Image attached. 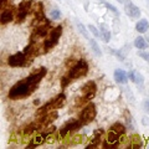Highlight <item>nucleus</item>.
Returning a JSON list of instances; mask_svg holds the SVG:
<instances>
[{"instance_id": "obj_1", "label": "nucleus", "mask_w": 149, "mask_h": 149, "mask_svg": "<svg viewBox=\"0 0 149 149\" xmlns=\"http://www.w3.org/2000/svg\"><path fill=\"white\" fill-rule=\"evenodd\" d=\"M46 74H47V68L46 67L37 68L30 76H27L24 80H20L19 82H16L10 88V91L8 93V97L10 100H20V98L29 97L36 91L37 85L41 82V80H42Z\"/></svg>"}, {"instance_id": "obj_2", "label": "nucleus", "mask_w": 149, "mask_h": 149, "mask_svg": "<svg viewBox=\"0 0 149 149\" xmlns=\"http://www.w3.org/2000/svg\"><path fill=\"white\" fill-rule=\"evenodd\" d=\"M65 101H66V96H65V93H60V95L54 97L52 100H50L47 103L41 106L40 108L36 111V117H41V116L49 113V112L60 109L65 104Z\"/></svg>"}, {"instance_id": "obj_3", "label": "nucleus", "mask_w": 149, "mask_h": 149, "mask_svg": "<svg viewBox=\"0 0 149 149\" xmlns=\"http://www.w3.org/2000/svg\"><path fill=\"white\" fill-rule=\"evenodd\" d=\"M88 70H90V66L86 60L80 58L77 60L76 63L68 70V72L66 76L70 78V80H77V78H81V77H85L86 74L88 73Z\"/></svg>"}, {"instance_id": "obj_4", "label": "nucleus", "mask_w": 149, "mask_h": 149, "mask_svg": "<svg viewBox=\"0 0 149 149\" xmlns=\"http://www.w3.org/2000/svg\"><path fill=\"white\" fill-rule=\"evenodd\" d=\"M82 96L80 98H77L76 101V106H82L83 103H88L91 102V100L96 96L97 93V85L95 81H87L85 85L81 88Z\"/></svg>"}, {"instance_id": "obj_5", "label": "nucleus", "mask_w": 149, "mask_h": 149, "mask_svg": "<svg viewBox=\"0 0 149 149\" xmlns=\"http://www.w3.org/2000/svg\"><path fill=\"white\" fill-rule=\"evenodd\" d=\"M61 35H62V26L61 25L54 27V29L49 32L46 40L44 41V50H45V52H47V51H50L51 49L55 47V46L57 45Z\"/></svg>"}, {"instance_id": "obj_6", "label": "nucleus", "mask_w": 149, "mask_h": 149, "mask_svg": "<svg viewBox=\"0 0 149 149\" xmlns=\"http://www.w3.org/2000/svg\"><path fill=\"white\" fill-rule=\"evenodd\" d=\"M97 116V109H96V104L93 102H88L86 103V106L83 107V109L80 113V120L83 124H90L91 122H93Z\"/></svg>"}, {"instance_id": "obj_7", "label": "nucleus", "mask_w": 149, "mask_h": 149, "mask_svg": "<svg viewBox=\"0 0 149 149\" xmlns=\"http://www.w3.org/2000/svg\"><path fill=\"white\" fill-rule=\"evenodd\" d=\"M83 125L85 124L81 122L80 118L78 119H70L68 122H66L61 128H60V137L65 138L67 134L73 133V132H76V130H80Z\"/></svg>"}, {"instance_id": "obj_8", "label": "nucleus", "mask_w": 149, "mask_h": 149, "mask_svg": "<svg viewBox=\"0 0 149 149\" xmlns=\"http://www.w3.org/2000/svg\"><path fill=\"white\" fill-rule=\"evenodd\" d=\"M31 5L32 1L31 0H26V1H22L17 8V22H22L25 21V19L27 17V15L31 13Z\"/></svg>"}, {"instance_id": "obj_9", "label": "nucleus", "mask_w": 149, "mask_h": 149, "mask_svg": "<svg viewBox=\"0 0 149 149\" xmlns=\"http://www.w3.org/2000/svg\"><path fill=\"white\" fill-rule=\"evenodd\" d=\"M29 62L26 55L24 52H16L11 55L10 57L8 58V63L10 65L11 67H20V66H25V65Z\"/></svg>"}, {"instance_id": "obj_10", "label": "nucleus", "mask_w": 149, "mask_h": 149, "mask_svg": "<svg viewBox=\"0 0 149 149\" xmlns=\"http://www.w3.org/2000/svg\"><path fill=\"white\" fill-rule=\"evenodd\" d=\"M50 27H51V22L45 19L44 21H41V22L37 24L34 32H32L31 37H45V36H47L49 32H50Z\"/></svg>"}, {"instance_id": "obj_11", "label": "nucleus", "mask_w": 149, "mask_h": 149, "mask_svg": "<svg viewBox=\"0 0 149 149\" xmlns=\"http://www.w3.org/2000/svg\"><path fill=\"white\" fill-rule=\"evenodd\" d=\"M103 134H104V130L103 129H97V130H95V133H93V136L91 137L90 143L86 146V148L90 149V148H97V147H100Z\"/></svg>"}, {"instance_id": "obj_12", "label": "nucleus", "mask_w": 149, "mask_h": 149, "mask_svg": "<svg viewBox=\"0 0 149 149\" xmlns=\"http://www.w3.org/2000/svg\"><path fill=\"white\" fill-rule=\"evenodd\" d=\"M124 11L129 17L137 19V17L141 16V10H139V8L134 5L130 0H127V1L124 3Z\"/></svg>"}, {"instance_id": "obj_13", "label": "nucleus", "mask_w": 149, "mask_h": 149, "mask_svg": "<svg viewBox=\"0 0 149 149\" xmlns=\"http://www.w3.org/2000/svg\"><path fill=\"white\" fill-rule=\"evenodd\" d=\"M125 130H127L125 125L122 124L120 122H116V123H113V124H112L111 127H109V132L117 134V136H119V137L124 136V134H125Z\"/></svg>"}, {"instance_id": "obj_14", "label": "nucleus", "mask_w": 149, "mask_h": 149, "mask_svg": "<svg viewBox=\"0 0 149 149\" xmlns=\"http://www.w3.org/2000/svg\"><path fill=\"white\" fill-rule=\"evenodd\" d=\"M13 19H14V14H13L11 9L10 8L3 9V13H1V15H0V22H1L3 25H5L8 22L13 21Z\"/></svg>"}, {"instance_id": "obj_15", "label": "nucleus", "mask_w": 149, "mask_h": 149, "mask_svg": "<svg viewBox=\"0 0 149 149\" xmlns=\"http://www.w3.org/2000/svg\"><path fill=\"white\" fill-rule=\"evenodd\" d=\"M114 80L116 82L122 83V85H125L128 82V73L123 71V70H116L114 71Z\"/></svg>"}, {"instance_id": "obj_16", "label": "nucleus", "mask_w": 149, "mask_h": 149, "mask_svg": "<svg viewBox=\"0 0 149 149\" xmlns=\"http://www.w3.org/2000/svg\"><path fill=\"white\" fill-rule=\"evenodd\" d=\"M128 77H129V80L130 81H133L136 85L138 86H142L143 83H144V78L141 73H139L138 71H136V70H132V71H129L128 73Z\"/></svg>"}, {"instance_id": "obj_17", "label": "nucleus", "mask_w": 149, "mask_h": 149, "mask_svg": "<svg viewBox=\"0 0 149 149\" xmlns=\"http://www.w3.org/2000/svg\"><path fill=\"white\" fill-rule=\"evenodd\" d=\"M100 34H101V37L102 40L104 41V42H108V41L111 40V32H109V29L107 27L106 24H101L100 25Z\"/></svg>"}, {"instance_id": "obj_18", "label": "nucleus", "mask_w": 149, "mask_h": 149, "mask_svg": "<svg viewBox=\"0 0 149 149\" xmlns=\"http://www.w3.org/2000/svg\"><path fill=\"white\" fill-rule=\"evenodd\" d=\"M148 29H149V22H148V20H146V19H142V20H139L137 22V25H136V30L138 32H141V34L147 32Z\"/></svg>"}, {"instance_id": "obj_19", "label": "nucleus", "mask_w": 149, "mask_h": 149, "mask_svg": "<svg viewBox=\"0 0 149 149\" xmlns=\"http://www.w3.org/2000/svg\"><path fill=\"white\" fill-rule=\"evenodd\" d=\"M134 46H136L137 49H139V50H144V49H147L149 46V42L146 39H144V37L138 36L137 39L134 40Z\"/></svg>"}, {"instance_id": "obj_20", "label": "nucleus", "mask_w": 149, "mask_h": 149, "mask_svg": "<svg viewBox=\"0 0 149 149\" xmlns=\"http://www.w3.org/2000/svg\"><path fill=\"white\" fill-rule=\"evenodd\" d=\"M130 142H133L132 144H130V148H141L142 147V141H141V137L137 136V134H133L132 137L129 138Z\"/></svg>"}, {"instance_id": "obj_21", "label": "nucleus", "mask_w": 149, "mask_h": 149, "mask_svg": "<svg viewBox=\"0 0 149 149\" xmlns=\"http://www.w3.org/2000/svg\"><path fill=\"white\" fill-rule=\"evenodd\" d=\"M88 42H90V46L92 47L93 52H95L97 56H102V51H101L100 46H98V44H97V41H96V40L90 39V40H88Z\"/></svg>"}, {"instance_id": "obj_22", "label": "nucleus", "mask_w": 149, "mask_h": 149, "mask_svg": "<svg viewBox=\"0 0 149 149\" xmlns=\"http://www.w3.org/2000/svg\"><path fill=\"white\" fill-rule=\"evenodd\" d=\"M77 29H78V31L81 32V35L85 37V39H87V40H90V36H88V32H87V30H86V27L83 26V24H81V22H77Z\"/></svg>"}, {"instance_id": "obj_23", "label": "nucleus", "mask_w": 149, "mask_h": 149, "mask_svg": "<svg viewBox=\"0 0 149 149\" xmlns=\"http://www.w3.org/2000/svg\"><path fill=\"white\" fill-rule=\"evenodd\" d=\"M124 117H125V122H127V125L129 129H133V120H132V116L130 113H128V111L124 112Z\"/></svg>"}, {"instance_id": "obj_24", "label": "nucleus", "mask_w": 149, "mask_h": 149, "mask_svg": "<svg viewBox=\"0 0 149 149\" xmlns=\"http://www.w3.org/2000/svg\"><path fill=\"white\" fill-rule=\"evenodd\" d=\"M50 17L54 19V20H58V19L61 17V11L56 10V9H55V10H52V11L50 13Z\"/></svg>"}, {"instance_id": "obj_25", "label": "nucleus", "mask_w": 149, "mask_h": 149, "mask_svg": "<svg viewBox=\"0 0 149 149\" xmlns=\"http://www.w3.org/2000/svg\"><path fill=\"white\" fill-rule=\"evenodd\" d=\"M88 30H90V31H91V32H92V34H93V35H95L96 37H100V36H101V34H100V31H98V30H97V29H96V27H95V26H93V25H90V26H88Z\"/></svg>"}, {"instance_id": "obj_26", "label": "nucleus", "mask_w": 149, "mask_h": 149, "mask_svg": "<svg viewBox=\"0 0 149 149\" xmlns=\"http://www.w3.org/2000/svg\"><path fill=\"white\" fill-rule=\"evenodd\" d=\"M138 55L141 56L144 61L149 62V52H147V51H141V52H138Z\"/></svg>"}, {"instance_id": "obj_27", "label": "nucleus", "mask_w": 149, "mask_h": 149, "mask_svg": "<svg viewBox=\"0 0 149 149\" xmlns=\"http://www.w3.org/2000/svg\"><path fill=\"white\" fill-rule=\"evenodd\" d=\"M70 81H71V80H70L67 76H63V77L61 78V86H62V88H66V86L70 83Z\"/></svg>"}, {"instance_id": "obj_28", "label": "nucleus", "mask_w": 149, "mask_h": 149, "mask_svg": "<svg viewBox=\"0 0 149 149\" xmlns=\"http://www.w3.org/2000/svg\"><path fill=\"white\" fill-rule=\"evenodd\" d=\"M104 5H106L107 8H108V9H109V10H111V11H113V13L116 14V15H118V10H117V8H114L113 5H111V4H108V3H106V1H104Z\"/></svg>"}, {"instance_id": "obj_29", "label": "nucleus", "mask_w": 149, "mask_h": 149, "mask_svg": "<svg viewBox=\"0 0 149 149\" xmlns=\"http://www.w3.org/2000/svg\"><path fill=\"white\" fill-rule=\"evenodd\" d=\"M144 109H146V111H149V101H146V102H144Z\"/></svg>"}, {"instance_id": "obj_30", "label": "nucleus", "mask_w": 149, "mask_h": 149, "mask_svg": "<svg viewBox=\"0 0 149 149\" xmlns=\"http://www.w3.org/2000/svg\"><path fill=\"white\" fill-rule=\"evenodd\" d=\"M6 1H9V0H1V8H4V5H5Z\"/></svg>"}, {"instance_id": "obj_31", "label": "nucleus", "mask_w": 149, "mask_h": 149, "mask_svg": "<svg viewBox=\"0 0 149 149\" xmlns=\"http://www.w3.org/2000/svg\"><path fill=\"white\" fill-rule=\"evenodd\" d=\"M118 1H119V3H123V4H124L125 1H127V0H118Z\"/></svg>"}, {"instance_id": "obj_32", "label": "nucleus", "mask_w": 149, "mask_h": 149, "mask_svg": "<svg viewBox=\"0 0 149 149\" xmlns=\"http://www.w3.org/2000/svg\"><path fill=\"white\" fill-rule=\"evenodd\" d=\"M147 41H148V42H149V32H148V34H147Z\"/></svg>"}]
</instances>
